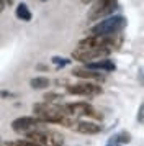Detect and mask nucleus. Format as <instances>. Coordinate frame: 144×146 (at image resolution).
I'll return each instance as SVG.
<instances>
[{
    "mask_svg": "<svg viewBox=\"0 0 144 146\" xmlns=\"http://www.w3.org/2000/svg\"><path fill=\"white\" fill-rule=\"evenodd\" d=\"M3 10H5V2L0 0V13H3Z\"/></svg>",
    "mask_w": 144,
    "mask_h": 146,
    "instance_id": "19",
    "label": "nucleus"
},
{
    "mask_svg": "<svg viewBox=\"0 0 144 146\" xmlns=\"http://www.w3.org/2000/svg\"><path fill=\"white\" fill-rule=\"evenodd\" d=\"M65 92L71 94V95L92 97V95H100L103 92V89L100 86H97V84H92V82H79V84H74V86H67Z\"/></svg>",
    "mask_w": 144,
    "mask_h": 146,
    "instance_id": "6",
    "label": "nucleus"
},
{
    "mask_svg": "<svg viewBox=\"0 0 144 146\" xmlns=\"http://www.w3.org/2000/svg\"><path fill=\"white\" fill-rule=\"evenodd\" d=\"M72 76L85 79V80H100V82L105 80V77L102 74H98V71H92V69H87V67H75V69H72Z\"/></svg>",
    "mask_w": 144,
    "mask_h": 146,
    "instance_id": "10",
    "label": "nucleus"
},
{
    "mask_svg": "<svg viewBox=\"0 0 144 146\" xmlns=\"http://www.w3.org/2000/svg\"><path fill=\"white\" fill-rule=\"evenodd\" d=\"M110 53L111 49L108 48H77L72 51V59L79 62H92V61L108 58Z\"/></svg>",
    "mask_w": 144,
    "mask_h": 146,
    "instance_id": "5",
    "label": "nucleus"
},
{
    "mask_svg": "<svg viewBox=\"0 0 144 146\" xmlns=\"http://www.w3.org/2000/svg\"><path fill=\"white\" fill-rule=\"evenodd\" d=\"M33 112L36 113V117L39 120H43L44 123H59L61 125L64 117H67L62 105H54V104H48V102L33 105Z\"/></svg>",
    "mask_w": 144,
    "mask_h": 146,
    "instance_id": "2",
    "label": "nucleus"
},
{
    "mask_svg": "<svg viewBox=\"0 0 144 146\" xmlns=\"http://www.w3.org/2000/svg\"><path fill=\"white\" fill-rule=\"evenodd\" d=\"M80 2H82V3H90L92 0H80Z\"/></svg>",
    "mask_w": 144,
    "mask_h": 146,
    "instance_id": "22",
    "label": "nucleus"
},
{
    "mask_svg": "<svg viewBox=\"0 0 144 146\" xmlns=\"http://www.w3.org/2000/svg\"><path fill=\"white\" fill-rule=\"evenodd\" d=\"M143 110H144V108H143V105H141V107H139V123L143 121Z\"/></svg>",
    "mask_w": 144,
    "mask_h": 146,
    "instance_id": "20",
    "label": "nucleus"
},
{
    "mask_svg": "<svg viewBox=\"0 0 144 146\" xmlns=\"http://www.w3.org/2000/svg\"><path fill=\"white\" fill-rule=\"evenodd\" d=\"M85 67L87 69H92V71H105V72H111L115 71L116 66L115 62L108 58H103V59H98V61H92V62H85Z\"/></svg>",
    "mask_w": 144,
    "mask_h": 146,
    "instance_id": "9",
    "label": "nucleus"
},
{
    "mask_svg": "<svg viewBox=\"0 0 144 146\" xmlns=\"http://www.w3.org/2000/svg\"><path fill=\"white\" fill-rule=\"evenodd\" d=\"M118 10V0H93L90 10L87 13L89 21H100L102 18L111 17L113 12Z\"/></svg>",
    "mask_w": 144,
    "mask_h": 146,
    "instance_id": "3",
    "label": "nucleus"
},
{
    "mask_svg": "<svg viewBox=\"0 0 144 146\" xmlns=\"http://www.w3.org/2000/svg\"><path fill=\"white\" fill-rule=\"evenodd\" d=\"M71 130H75V131L82 133V135H97V133L102 131V126L98 125V123H93V121H84V120H75Z\"/></svg>",
    "mask_w": 144,
    "mask_h": 146,
    "instance_id": "8",
    "label": "nucleus"
},
{
    "mask_svg": "<svg viewBox=\"0 0 144 146\" xmlns=\"http://www.w3.org/2000/svg\"><path fill=\"white\" fill-rule=\"evenodd\" d=\"M126 27V18L121 15H111L103 20L97 21L90 28V35L93 36H116Z\"/></svg>",
    "mask_w": 144,
    "mask_h": 146,
    "instance_id": "1",
    "label": "nucleus"
},
{
    "mask_svg": "<svg viewBox=\"0 0 144 146\" xmlns=\"http://www.w3.org/2000/svg\"><path fill=\"white\" fill-rule=\"evenodd\" d=\"M49 79L48 77H43V76H38V77H33L31 80H30V86H31V89H34V90H43V89H46V87H49Z\"/></svg>",
    "mask_w": 144,
    "mask_h": 146,
    "instance_id": "14",
    "label": "nucleus"
},
{
    "mask_svg": "<svg viewBox=\"0 0 144 146\" xmlns=\"http://www.w3.org/2000/svg\"><path fill=\"white\" fill-rule=\"evenodd\" d=\"M113 139H116V141H120V143H129L131 141V136H129V133H120L118 136H115Z\"/></svg>",
    "mask_w": 144,
    "mask_h": 146,
    "instance_id": "17",
    "label": "nucleus"
},
{
    "mask_svg": "<svg viewBox=\"0 0 144 146\" xmlns=\"http://www.w3.org/2000/svg\"><path fill=\"white\" fill-rule=\"evenodd\" d=\"M0 143H2V141H0Z\"/></svg>",
    "mask_w": 144,
    "mask_h": 146,
    "instance_id": "24",
    "label": "nucleus"
},
{
    "mask_svg": "<svg viewBox=\"0 0 144 146\" xmlns=\"http://www.w3.org/2000/svg\"><path fill=\"white\" fill-rule=\"evenodd\" d=\"M65 115L69 117H90L95 120H103V115L90 104L85 102H74V104H65L62 105Z\"/></svg>",
    "mask_w": 144,
    "mask_h": 146,
    "instance_id": "4",
    "label": "nucleus"
},
{
    "mask_svg": "<svg viewBox=\"0 0 144 146\" xmlns=\"http://www.w3.org/2000/svg\"><path fill=\"white\" fill-rule=\"evenodd\" d=\"M15 15H17V18H20V20H23V21H30L33 17L26 3H20L18 7L15 8Z\"/></svg>",
    "mask_w": 144,
    "mask_h": 146,
    "instance_id": "13",
    "label": "nucleus"
},
{
    "mask_svg": "<svg viewBox=\"0 0 144 146\" xmlns=\"http://www.w3.org/2000/svg\"><path fill=\"white\" fill-rule=\"evenodd\" d=\"M46 136H48V146H62L64 143V136L59 131L46 130Z\"/></svg>",
    "mask_w": 144,
    "mask_h": 146,
    "instance_id": "12",
    "label": "nucleus"
},
{
    "mask_svg": "<svg viewBox=\"0 0 144 146\" xmlns=\"http://www.w3.org/2000/svg\"><path fill=\"white\" fill-rule=\"evenodd\" d=\"M57 100H62V94H57V92H48L44 94V102L48 104H54Z\"/></svg>",
    "mask_w": 144,
    "mask_h": 146,
    "instance_id": "16",
    "label": "nucleus"
},
{
    "mask_svg": "<svg viewBox=\"0 0 144 146\" xmlns=\"http://www.w3.org/2000/svg\"><path fill=\"white\" fill-rule=\"evenodd\" d=\"M0 97H17V95L12 92H8V90H0Z\"/></svg>",
    "mask_w": 144,
    "mask_h": 146,
    "instance_id": "18",
    "label": "nucleus"
},
{
    "mask_svg": "<svg viewBox=\"0 0 144 146\" xmlns=\"http://www.w3.org/2000/svg\"><path fill=\"white\" fill-rule=\"evenodd\" d=\"M44 121L39 120L38 117H20V118L12 121V130L17 133H26L36 130V126H43Z\"/></svg>",
    "mask_w": 144,
    "mask_h": 146,
    "instance_id": "7",
    "label": "nucleus"
},
{
    "mask_svg": "<svg viewBox=\"0 0 144 146\" xmlns=\"http://www.w3.org/2000/svg\"><path fill=\"white\" fill-rule=\"evenodd\" d=\"M3 2H5V5H13L15 0H3Z\"/></svg>",
    "mask_w": 144,
    "mask_h": 146,
    "instance_id": "21",
    "label": "nucleus"
},
{
    "mask_svg": "<svg viewBox=\"0 0 144 146\" xmlns=\"http://www.w3.org/2000/svg\"><path fill=\"white\" fill-rule=\"evenodd\" d=\"M51 61H52V64H56L57 67H64V66H67V64H71V62H72L71 59L62 58V56H52Z\"/></svg>",
    "mask_w": 144,
    "mask_h": 146,
    "instance_id": "15",
    "label": "nucleus"
},
{
    "mask_svg": "<svg viewBox=\"0 0 144 146\" xmlns=\"http://www.w3.org/2000/svg\"><path fill=\"white\" fill-rule=\"evenodd\" d=\"M26 139L33 141L34 145L38 146H48V136H46V131L43 130H31V131H26Z\"/></svg>",
    "mask_w": 144,
    "mask_h": 146,
    "instance_id": "11",
    "label": "nucleus"
},
{
    "mask_svg": "<svg viewBox=\"0 0 144 146\" xmlns=\"http://www.w3.org/2000/svg\"><path fill=\"white\" fill-rule=\"evenodd\" d=\"M43 2H46V0H43Z\"/></svg>",
    "mask_w": 144,
    "mask_h": 146,
    "instance_id": "23",
    "label": "nucleus"
}]
</instances>
